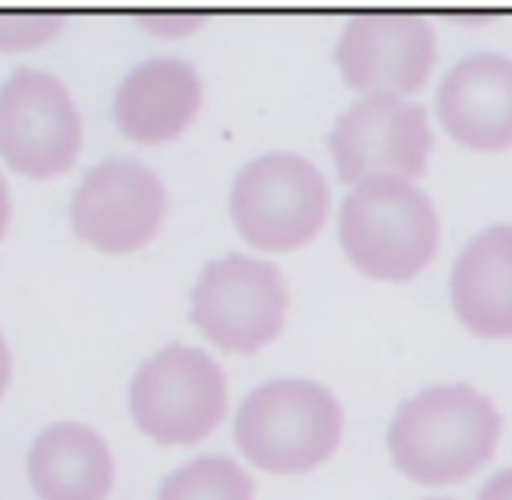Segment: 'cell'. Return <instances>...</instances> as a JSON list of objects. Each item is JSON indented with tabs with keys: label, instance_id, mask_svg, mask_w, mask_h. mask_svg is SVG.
<instances>
[{
	"label": "cell",
	"instance_id": "277c9868",
	"mask_svg": "<svg viewBox=\"0 0 512 500\" xmlns=\"http://www.w3.org/2000/svg\"><path fill=\"white\" fill-rule=\"evenodd\" d=\"M332 190L302 154L269 151L241 166L229 190V211L244 241L260 250H296L317 238L329 217Z\"/></svg>",
	"mask_w": 512,
	"mask_h": 500
},
{
	"label": "cell",
	"instance_id": "2e32d148",
	"mask_svg": "<svg viewBox=\"0 0 512 500\" xmlns=\"http://www.w3.org/2000/svg\"><path fill=\"white\" fill-rule=\"evenodd\" d=\"M67 16L58 10H0V52L31 49L52 40Z\"/></svg>",
	"mask_w": 512,
	"mask_h": 500
},
{
	"label": "cell",
	"instance_id": "9c48e42d",
	"mask_svg": "<svg viewBox=\"0 0 512 500\" xmlns=\"http://www.w3.org/2000/svg\"><path fill=\"white\" fill-rule=\"evenodd\" d=\"M335 61L353 91L407 100L434 70L437 34L422 13H359L344 25Z\"/></svg>",
	"mask_w": 512,
	"mask_h": 500
},
{
	"label": "cell",
	"instance_id": "ac0fdd59",
	"mask_svg": "<svg viewBox=\"0 0 512 500\" xmlns=\"http://www.w3.org/2000/svg\"><path fill=\"white\" fill-rule=\"evenodd\" d=\"M476 500H512V467L497 470L479 491Z\"/></svg>",
	"mask_w": 512,
	"mask_h": 500
},
{
	"label": "cell",
	"instance_id": "3957f363",
	"mask_svg": "<svg viewBox=\"0 0 512 500\" xmlns=\"http://www.w3.org/2000/svg\"><path fill=\"white\" fill-rule=\"evenodd\" d=\"M341 247L374 281L416 278L440 244V217L422 187L404 178L353 184L341 205Z\"/></svg>",
	"mask_w": 512,
	"mask_h": 500
},
{
	"label": "cell",
	"instance_id": "d6986e66",
	"mask_svg": "<svg viewBox=\"0 0 512 500\" xmlns=\"http://www.w3.org/2000/svg\"><path fill=\"white\" fill-rule=\"evenodd\" d=\"M10 214H13V202H10V187L7 178L0 172V238H4L7 226H10Z\"/></svg>",
	"mask_w": 512,
	"mask_h": 500
},
{
	"label": "cell",
	"instance_id": "ffe728a7",
	"mask_svg": "<svg viewBox=\"0 0 512 500\" xmlns=\"http://www.w3.org/2000/svg\"><path fill=\"white\" fill-rule=\"evenodd\" d=\"M10 377H13V353H10V347H7V338L0 335V395H4Z\"/></svg>",
	"mask_w": 512,
	"mask_h": 500
},
{
	"label": "cell",
	"instance_id": "4fadbf2b",
	"mask_svg": "<svg viewBox=\"0 0 512 500\" xmlns=\"http://www.w3.org/2000/svg\"><path fill=\"white\" fill-rule=\"evenodd\" d=\"M28 476L43 500H106L115 485V458L91 425L55 422L31 443Z\"/></svg>",
	"mask_w": 512,
	"mask_h": 500
},
{
	"label": "cell",
	"instance_id": "8992f818",
	"mask_svg": "<svg viewBox=\"0 0 512 500\" xmlns=\"http://www.w3.org/2000/svg\"><path fill=\"white\" fill-rule=\"evenodd\" d=\"M290 293L278 266L229 254L208 263L193 287V323L229 353L266 347L287 323Z\"/></svg>",
	"mask_w": 512,
	"mask_h": 500
},
{
	"label": "cell",
	"instance_id": "8fae6325",
	"mask_svg": "<svg viewBox=\"0 0 512 500\" xmlns=\"http://www.w3.org/2000/svg\"><path fill=\"white\" fill-rule=\"evenodd\" d=\"M437 115L443 130L473 151L512 145V58L476 52L461 58L440 82Z\"/></svg>",
	"mask_w": 512,
	"mask_h": 500
},
{
	"label": "cell",
	"instance_id": "e0dca14e",
	"mask_svg": "<svg viewBox=\"0 0 512 500\" xmlns=\"http://www.w3.org/2000/svg\"><path fill=\"white\" fill-rule=\"evenodd\" d=\"M139 22L160 37H184V34H193L205 22V16L202 13H145L139 16Z\"/></svg>",
	"mask_w": 512,
	"mask_h": 500
},
{
	"label": "cell",
	"instance_id": "ba28073f",
	"mask_svg": "<svg viewBox=\"0 0 512 500\" xmlns=\"http://www.w3.org/2000/svg\"><path fill=\"white\" fill-rule=\"evenodd\" d=\"M431 121L425 106L401 97H362L329 133V154L347 184L368 178L413 181L431 157Z\"/></svg>",
	"mask_w": 512,
	"mask_h": 500
},
{
	"label": "cell",
	"instance_id": "5b68a950",
	"mask_svg": "<svg viewBox=\"0 0 512 500\" xmlns=\"http://www.w3.org/2000/svg\"><path fill=\"white\" fill-rule=\"evenodd\" d=\"M136 425L163 446H193L226 416V374L199 347L169 344L130 380Z\"/></svg>",
	"mask_w": 512,
	"mask_h": 500
},
{
	"label": "cell",
	"instance_id": "52a82bcc",
	"mask_svg": "<svg viewBox=\"0 0 512 500\" xmlns=\"http://www.w3.org/2000/svg\"><path fill=\"white\" fill-rule=\"evenodd\" d=\"M82 148V115L67 85L22 67L0 85V157L16 172L52 178L67 172Z\"/></svg>",
	"mask_w": 512,
	"mask_h": 500
},
{
	"label": "cell",
	"instance_id": "7c38bea8",
	"mask_svg": "<svg viewBox=\"0 0 512 500\" xmlns=\"http://www.w3.org/2000/svg\"><path fill=\"white\" fill-rule=\"evenodd\" d=\"M202 106V79L184 58L136 64L115 91V124L127 139L157 145L181 136Z\"/></svg>",
	"mask_w": 512,
	"mask_h": 500
},
{
	"label": "cell",
	"instance_id": "30bf717a",
	"mask_svg": "<svg viewBox=\"0 0 512 500\" xmlns=\"http://www.w3.org/2000/svg\"><path fill=\"white\" fill-rule=\"evenodd\" d=\"M166 217V187L139 160H103L73 193V229L103 254L148 244Z\"/></svg>",
	"mask_w": 512,
	"mask_h": 500
},
{
	"label": "cell",
	"instance_id": "6da1fadb",
	"mask_svg": "<svg viewBox=\"0 0 512 500\" xmlns=\"http://www.w3.org/2000/svg\"><path fill=\"white\" fill-rule=\"evenodd\" d=\"M395 467L419 485H452L485 467L500 443V413L467 383L407 398L386 434Z\"/></svg>",
	"mask_w": 512,
	"mask_h": 500
},
{
	"label": "cell",
	"instance_id": "5bb4252c",
	"mask_svg": "<svg viewBox=\"0 0 512 500\" xmlns=\"http://www.w3.org/2000/svg\"><path fill=\"white\" fill-rule=\"evenodd\" d=\"M452 308L482 338H512V226L482 229L452 266Z\"/></svg>",
	"mask_w": 512,
	"mask_h": 500
},
{
	"label": "cell",
	"instance_id": "9a60e30c",
	"mask_svg": "<svg viewBox=\"0 0 512 500\" xmlns=\"http://www.w3.org/2000/svg\"><path fill=\"white\" fill-rule=\"evenodd\" d=\"M157 500H253V479L229 455H202L172 470Z\"/></svg>",
	"mask_w": 512,
	"mask_h": 500
},
{
	"label": "cell",
	"instance_id": "7a4b0ae2",
	"mask_svg": "<svg viewBox=\"0 0 512 500\" xmlns=\"http://www.w3.org/2000/svg\"><path fill=\"white\" fill-rule=\"evenodd\" d=\"M235 446L266 473H308L341 443L344 410L317 380L281 377L256 386L235 413Z\"/></svg>",
	"mask_w": 512,
	"mask_h": 500
},
{
	"label": "cell",
	"instance_id": "44dd1931",
	"mask_svg": "<svg viewBox=\"0 0 512 500\" xmlns=\"http://www.w3.org/2000/svg\"><path fill=\"white\" fill-rule=\"evenodd\" d=\"M431 500H446V497H431Z\"/></svg>",
	"mask_w": 512,
	"mask_h": 500
}]
</instances>
